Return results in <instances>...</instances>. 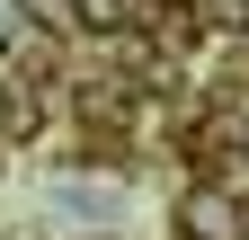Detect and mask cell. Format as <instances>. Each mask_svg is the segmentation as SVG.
Listing matches in <instances>:
<instances>
[{
	"mask_svg": "<svg viewBox=\"0 0 249 240\" xmlns=\"http://www.w3.org/2000/svg\"><path fill=\"white\" fill-rule=\"evenodd\" d=\"M178 240H249L240 196H223V187H187V196H178Z\"/></svg>",
	"mask_w": 249,
	"mask_h": 240,
	"instance_id": "1",
	"label": "cell"
},
{
	"mask_svg": "<svg viewBox=\"0 0 249 240\" xmlns=\"http://www.w3.org/2000/svg\"><path fill=\"white\" fill-rule=\"evenodd\" d=\"M196 9H205L213 36H240V27H249V0H196Z\"/></svg>",
	"mask_w": 249,
	"mask_h": 240,
	"instance_id": "2",
	"label": "cell"
},
{
	"mask_svg": "<svg viewBox=\"0 0 249 240\" xmlns=\"http://www.w3.org/2000/svg\"><path fill=\"white\" fill-rule=\"evenodd\" d=\"M18 9H27V18H36V27H62V18H71V9H80V0H18Z\"/></svg>",
	"mask_w": 249,
	"mask_h": 240,
	"instance_id": "3",
	"label": "cell"
}]
</instances>
